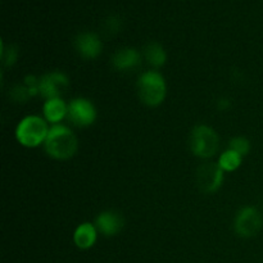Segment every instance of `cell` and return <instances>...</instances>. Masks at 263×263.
Listing matches in <instances>:
<instances>
[{
	"instance_id": "cell-1",
	"label": "cell",
	"mask_w": 263,
	"mask_h": 263,
	"mask_svg": "<svg viewBox=\"0 0 263 263\" xmlns=\"http://www.w3.org/2000/svg\"><path fill=\"white\" fill-rule=\"evenodd\" d=\"M44 148L50 158L55 161H68L79 152V139L68 126L58 123L50 126Z\"/></svg>"
},
{
	"instance_id": "cell-2",
	"label": "cell",
	"mask_w": 263,
	"mask_h": 263,
	"mask_svg": "<svg viewBox=\"0 0 263 263\" xmlns=\"http://www.w3.org/2000/svg\"><path fill=\"white\" fill-rule=\"evenodd\" d=\"M139 99L149 108H157L166 100L167 82L163 74L157 69H149L139 76L138 82Z\"/></svg>"
},
{
	"instance_id": "cell-3",
	"label": "cell",
	"mask_w": 263,
	"mask_h": 263,
	"mask_svg": "<svg viewBox=\"0 0 263 263\" xmlns=\"http://www.w3.org/2000/svg\"><path fill=\"white\" fill-rule=\"evenodd\" d=\"M49 130H50L49 123L44 117L36 115L26 116L15 127V140L25 148H37L41 144H45Z\"/></svg>"
},
{
	"instance_id": "cell-4",
	"label": "cell",
	"mask_w": 263,
	"mask_h": 263,
	"mask_svg": "<svg viewBox=\"0 0 263 263\" xmlns=\"http://www.w3.org/2000/svg\"><path fill=\"white\" fill-rule=\"evenodd\" d=\"M189 146L192 153L200 159H211L220 148L217 131L208 125H197L190 133Z\"/></svg>"
},
{
	"instance_id": "cell-5",
	"label": "cell",
	"mask_w": 263,
	"mask_h": 263,
	"mask_svg": "<svg viewBox=\"0 0 263 263\" xmlns=\"http://www.w3.org/2000/svg\"><path fill=\"white\" fill-rule=\"evenodd\" d=\"M234 231L243 239H251L258 235L263 228V216L254 205H244L235 213L233 222Z\"/></svg>"
},
{
	"instance_id": "cell-6",
	"label": "cell",
	"mask_w": 263,
	"mask_h": 263,
	"mask_svg": "<svg viewBox=\"0 0 263 263\" xmlns=\"http://www.w3.org/2000/svg\"><path fill=\"white\" fill-rule=\"evenodd\" d=\"M67 120L77 128H87L98 120V109L94 103L84 97L73 98L68 103Z\"/></svg>"
},
{
	"instance_id": "cell-7",
	"label": "cell",
	"mask_w": 263,
	"mask_h": 263,
	"mask_svg": "<svg viewBox=\"0 0 263 263\" xmlns=\"http://www.w3.org/2000/svg\"><path fill=\"white\" fill-rule=\"evenodd\" d=\"M225 180V172L221 170L217 162H207L198 167L195 174L197 186L203 194H216L221 189Z\"/></svg>"
},
{
	"instance_id": "cell-8",
	"label": "cell",
	"mask_w": 263,
	"mask_h": 263,
	"mask_svg": "<svg viewBox=\"0 0 263 263\" xmlns=\"http://www.w3.org/2000/svg\"><path fill=\"white\" fill-rule=\"evenodd\" d=\"M69 87V79L64 72L51 71L39 79V95L44 99L61 98L62 92Z\"/></svg>"
},
{
	"instance_id": "cell-9",
	"label": "cell",
	"mask_w": 263,
	"mask_h": 263,
	"mask_svg": "<svg viewBox=\"0 0 263 263\" xmlns=\"http://www.w3.org/2000/svg\"><path fill=\"white\" fill-rule=\"evenodd\" d=\"M73 46L77 54L86 61H94L99 58L103 51V41L100 36L90 31L77 33L73 40Z\"/></svg>"
},
{
	"instance_id": "cell-10",
	"label": "cell",
	"mask_w": 263,
	"mask_h": 263,
	"mask_svg": "<svg viewBox=\"0 0 263 263\" xmlns=\"http://www.w3.org/2000/svg\"><path fill=\"white\" fill-rule=\"evenodd\" d=\"M95 226H97L99 234L104 235L105 238H113L118 235L125 228V218L118 211L107 210L100 212L95 217Z\"/></svg>"
},
{
	"instance_id": "cell-11",
	"label": "cell",
	"mask_w": 263,
	"mask_h": 263,
	"mask_svg": "<svg viewBox=\"0 0 263 263\" xmlns=\"http://www.w3.org/2000/svg\"><path fill=\"white\" fill-rule=\"evenodd\" d=\"M143 54L135 48L125 46L116 51L110 58L113 68L118 72H131L138 69L143 63Z\"/></svg>"
},
{
	"instance_id": "cell-12",
	"label": "cell",
	"mask_w": 263,
	"mask_h": 263,
	"mask_svg": "<svg viewBox=\"0 0 263 263\" xmlns=\"http://www.w3.org/2000/svg\"><path fill=\"white\" fill-rule=\"evenodd\" d=\"M98 235H99V231H98L95 223L85 221L74 229L72 240L80 251H89L97 244Z\"/></svg>"
},
{
	"instance_id": "cell-13",
	"label": "cell",
	"mask_w": 263,
	"mask_h": 263,
	"mask_svg": "<svg viewBox=\"0 0 263 263\" xmlns=\"http://www.w3.org/2000/svg\"><path fill=\"white\" fill-rule=\"evenodd\" d=\"M67 113H68V104L62 98H51L44 102L43 117L51 126L61 123L64 118H67Z\"/></svg>"
},
{
	"instance_id": "cell-14",
	"label": "cell",
	"mask_w": 263,
	"mask_h": 263,
	"mask_svg": "<svg viewBox=\"0 0 263 263\" xmlns=\"http://www.w3.org/2000/svg\"><path fill=\"white\" fill-rule=\"evenodd\" d=\"M143 57L146 61V63L153 69H159L166 64L167 62V53L163 45L157 41H151L144 46Z\"/></svg>"
},
{
	"instance_id": "cell-15",
	"label": "cell",
	"mask_w": 263,
	"mask_h": 263,
	"mask_svg": "<svg viewBox=\"0 0 263 263\" xmlns=\"http://www.w3.org/2000/svg\"><path fill=\"white\" fill-rule=\"evenodd\" d=\"M243 156H240L239 153L234 152L233 149L228 148L226 151H223L222 153L220 154V157H218L217 159V163L225 174L226 172L230 174V172H234L236 171V170L240 168V166L243 164Z\"/></svg>"
},
{
	"instance_id": "cell-16",
	"label": "cell",
	"mask_w": 263,
	"mask_h": 263,
	"mask_svg": "<svg viewBox=\"0 0 263 263\" xmlns=\"http://www.w3.org/2000/svg\"><path fill=\"white\" fill-rule=\"evenodd\" d=\"M229 149H233L234 152L239 153L240 156L247 157L252 151L251 140L246 136H234L230 141H229Z\"/></svg>"
},
{
	"instance_id": "cell-17",
	"label": "cell",
	"mask_w": 263,
	"mask_h": 263,
	"mask_svg": "<svg viewBox=\"0 0 263 263\" xmlns=\"http://www.w3.org/2000/svg\"><path fill=\"white\" fill-rule=\"evenodd\" d=\"M9 97L14 103H26L30 98H33V95L30 87L25 84H15L10 87Z\"/></svg>"
},
{
	"instance_id": "cell-18",
	"label": "cell",
	"mask_w": 263,
	"mask_h": 263,
	"mask_svg": "<svg viewBox=\"0 0 263 263\" xmlns=\"http://www.w3.org/2000/svg\"><path fill=\"white\" fill-rule=\"evenodd\" d=\"M121 27H122V21H121V18L118 15H109L103 22L102 32L107 37H112V36H116L120 32Z\"/></svg>"
},
{
	"instance_id": "cell-19",
	"label": "cell",
	"mask_w": 263,
	"mask_h": 263,
	"mask_svg": "<svg viewBox=\"0 0 263 263\" xmlns=\"http://www.w3.org/2000/svg\"><path fill=\"white\" fill-rule=\"evenodd\" d=\"M20 51L15 45H9L5 48V44L2 43V62L5 67H12L17 63Z\"/></svg>"
},
{
	"instance_id": "cell-20",
	"label": "cell",
	"mask_w": 263,
	"mask_h": 263,
	"mask_svg": "<svg viewBox=\"0 0 263 263\" xmlns=\"http://www.w3.org/2000/svg\"><path fill=\"white\" fill-rule=\"evenodd\" d=\"M231 107H233V102L229 97H220L216 102V108L220 112H228Z\"/></svg>"
}]
</instances>
